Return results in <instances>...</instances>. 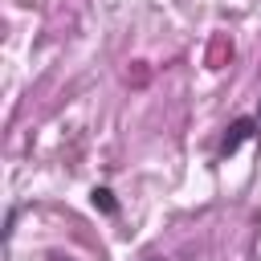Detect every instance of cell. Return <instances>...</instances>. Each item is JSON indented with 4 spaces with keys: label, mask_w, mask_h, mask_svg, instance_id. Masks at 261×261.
Returning a JSON list of instances; mask_svg holds the SVG:
<instances>
[{
    "label": "cell",
    "mask_w": 261,
    "mask_h": 261,
    "mask_svg": "<svg viewBox=\"0 0 261 261\" xmlns=\"http://www.w3.org/2000/svg\"><path fill=\"white\" fill-rule=\"evenodd\" d=\"M253 130H257V118H237V122L228 126L224 143H220V155H232V151H237V147H241V143H245Z\"/></svg>",
    "instance_id": "cell-1"
},
{
    "label": "cell",
    "mask_w": 261,
    "mask_h": 261,
    "mask_svg": "<svg viewBox=\"0 0 261 261\" xmlns=\"http://www.w3.org/2000/svg\"><path fill=\"white\" fill-rule=\"evenodd\" d=\"M90 196H94V208H102L106 216H114V212H118V204H114V192H110V188H94Z\"/></svg>",
    "instance_id": "cell-2"
},
{
    "label": "cell",
    "mask_w": 261,
    "mask_h": 261,
    "mask_svg": "<svg viewBox=\"0 0 261 261\" xmlns=\"http://www.w3.org/2000/svg\"><path fill=\"white\" fill-rule=\"evenodd\" d=\"M257 126H261V110H257Z\"/></svg>",
    "instance_id": "cell-3"
},
{
    "label": "cell",
    "mask_w": 261,
    "mask_h": 261,
    "mask_svg": "<svg viewBox=\"0 0 261 261\" xmlns=\"http://www.w3.org/2000/svg\"><path fill=\"white\" fill-rule=\"evenodd\" d=\"M147 261H159V257H147Z\"/></svg>",
    "instance_id": "cell-4"
},
{
    "label": "cell",
    "mask_w": 261,
    "mask_h": 261,
    "mask_svg": "<svg viewBox=\"0 0 261 261\" xmlns=\"http://www.w3.org/2000/svg\"><path fill=\"white\" fill-rule=\"evenodd\" d=\"M57 261H69V257H57Z\"/></svg>",
    "instance_id": "cell-5"
}]
</instances>
